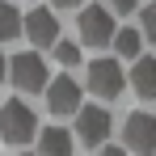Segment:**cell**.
Here are the masks:
<instances>
[{
    "instance_id": "3957f363",
    "label": "cell",
    "mask_w": 156,
    "mask_h": 156,
    "mask_svg": "<svg viewBox=\"0 0 156 156\" xmlns=\"http://www.w3.org/2000/svg\"><path fill=\"white\" fill-rule=\"evenodd\" d=\"M122 144L135 156H152L156 152V118L148 110H135L127 122H122Z\"/></svg>"
},
{
    "instance_id": "2e32d148",
    "label": "cell",
    "mask_w": 156,
    "mask_h": 156,
    "mask_svg": "<svg viewBox=\"0 0 156 156\" xmlns=\"http://www.w3.org/2000/svg\"><path fill=\"white\" fill-rule=\"evenodd\" d=\"M101 156H127V148H122V144H105V152Z\"/></svg>"
},
{
    "instance_id": "5bb4252c",
    "label": "cell",
    "mask_w": 156,
    "mask_h": 156,
    "mask_svg": "<svg viewBox=\"0 0 156 156\" xmlns=\"http://www.w3.org/2000/svg\"><path fill=\"white\" fill-rule=\"evenodd\" d=\"M144 30L156 34V4H144Z\"/></svg>"
},
{
    "instance_id": "4fadbf2b",
    "label": "cell",
    "mask_w": 156,
    "mask_h": 156,
    "mask_svg": "<svg viewBox=\"0 0 156 156\" xmlns=\"http://www.w3.org/2000/svg\"><path fill=\"white\" fill-rule=\"evenodd\" d=\"M51 51H55V59H59L63 68H76V63H80V47H76V42H68V38H59Z\"/></svg>"
},
{
    "instance_id": "7c38bea8",
    "label": "cell",
    "mask_w": 156,
    "mask_h": 156,
    "mask_svg": "<svg viewBox=\"0 0 156 156\" xmlns=\"http://www.w3.org/2000/svg\"><path fill=\"white\" fill-rule=\"evenodd\" d=\"M17 34H21V13H17L9 0H0V42L17 38Z\"/></svg>"
},
{
    "instance_id": "277c9868",
    "label": "cell",
    "mask_w": 156,
    "mask_h": 156,
    "mask_svg": "<svg viewBox=\"0 0 156 156\" xmlns=\"http://www.w3.org/2000/svg\"><path fill=\"white\" fill-rule=\"evenodd\" d=\"M114 13L105 9V4H89L84 13H80V38L89 42V47H110V38H114Z\"/></svg>"
},
{
    "instance_id": "7a4b0ae2",
    "label": "cell",
    "mask_w": 156,
    "mask_h": 156,
    "mask_svg": "<svg viewBox=\"0 0 156 156\" xmlns=\"http://www.w3.org/2000/svg\"><path fill=\"white\" fill-rule=\"evenodd\" d=\"M4 80L17 84L21 93H42L47 80H51V72H47V59H42L38 51H26V55H13V59H9Z\"/></svg>"
},
{
    "instance_id": "30bf717a",
    "label": "cell",
    "mask_w": 156,
    "mask_h": 156,
    "mask_svg": "<svg viewBox=\"0 0 156 156\" xmlns=\"http://www.w3.org/2000/svg\"><path fill=\"white\" fill-rule=\"evenodd\" d=\"M131 84H135L139 97H156V59H152V55H139V59H135Z\"/></svg>"
},
{
    "instance_id": "e0dca14e",
    "label": "cell",
    "mask_w": 156,
    "mask_h": 156,
    "mask_svg": "<svg viewBox=\"0 0 156 156\" xmlns=\"http://www.w3.org/2000/svg\"><path fill=\"white\" fill-rule=\"evenodd\" d=\"M51 4H55V9H76L80 0H51ZM55 9H51V13H55Z\"/></svg>"
},
{
    "instance_id": "d6986e66",
    "label": "cell",
    "mask_w": 156,
    "mask_h": 156,
    "mask_svg": "<svg viewBox=\"0 0 156 156\" xmlns=\"http://www.w3.org/2000/svg\"><path fill=\"white\" fill-rule=\"evenodd\" d=\"M17 156H30V152H17Z\"/></svg>"
},
{
    "instance_id": "6da1fadb",
    "label": "cell",
    "mask_w": 156,
    "mask_h": 156,
    "mask_svg": "<svg viewBox=\"0 0 156 156\" xmlns=\"http://www.w3.org/2000/svg\"><path fill=\"white\" fill-rule=\"evenodd\" d=\"M0 135L9 144H17V148H26L30 139L38 135V118H34V110L21 97H9V101L0 105Z\"/></svg>"
},
{
    "instance_id": "5b68a950",
    "label": "cell",
    "mask_w": 156,
    "mask_h": 156,
    "mask_svg": "<svg viewBox=\"0 0 156 156\" xmlns=\"http://www.w3.org/2000/svg\"><path fill=\"white\" fill-rule=\"evenodd\" d=\"M72 118H76V139L80 144H105L110 139V110L105 105H80Z\"/></svg>"
},
{
    "instance_id": "8992f818",
    "label": "cell",
    "mask_w": 156,
    "mask_h": 156,
    "mask_svg": "<svg viewBox=\"0 0 156 156\" xmlns=\"http://www.w3.org/2000/svg\"><path fill=\"white\" fill-rule=\"evenodd\" d=\"M89 89L97 93V97H118L122 93V63L118 59H93L89 63Z\"/></svg>"
},
{
    "instance_id": "9c48e42d",
    "label": "cell",
    "mask_w": 156,
    "mask_h": 156,
    "mask_svg": "<svg viewBox=\"0 0 156 156\" xmlns=\"http://www.w3.org/2000/svg\"><path fill=\"white\" fill-rule=\"evenodd\" d=\"M34 139H38V156H72V131L63 127H42Z\"/></svg>"
},
{
    "instance_id": "52a82bcc",
    "label": "cell",
    "mask_w": 156,
    "mask_h": 156,
    "mask_svg": "<svg viewBox=\"0 0 156 156\" xmlns=\"http://www.w3.org/2000/svg\"><path fill=\"white\" fill-rule=\"evenodd\" d=\"M42 93H47V110L55 118L80 110V80H72V76H55V84H47Z\"/></svg>"
},
{
    "instance_id": "ba28073f",
    "label": "cell",
    "mask_w": 156,
    "mask_h": 156,
    "mask_svg": "<svg viewBox=\"0 0 156 156\" xmlns=\"http://www.w3.org/2000/svg\"><path fill=\"white\" fill-rule=\"evenodd\" d=\"M21 30H26V38L34 42V47H55V42H59V17H55L51 9H34V13H26Z\"/></svg>"
},
{
    "instance_id": "8fae6325",
    "label": "cell",
    "mask_w": 156,
    "mask_h": 156,
    "mask_svg": "<svg viewBox=\"0 0 156 156\" xmlns=\"http://www.w3.org/2000/svg\"><path fill=\"white\" fill-rule=\"evenodd\" d=\"M114 51L122 55V59H139V51H144V34L139 30H114Z\"/></svg>"
},
{
    "instance_id": "9a60e30c",
    "label": "cell",
    "mask_w": 156,
    "mask_h": 156,
    "mask_svg": "<svg viewBox=\"0 0 156 156\" xmlns=\"http://www.w3.org/2000/svg\"><path fill=\"white\" fill-rule=\"evenodd\" d=\"M110 9L114 13H131V9H139V0H110Z\"/></svg>"
},
{
    "instance_id": "ac0fdd59",
    "label": "cell",
    "mask_w": 156,
    "mask_h": 156,
    "mask_svg": "<svg viewBox=\"0 0 156 156\" xmlns=\"http://www.w3.org/2000/svg\"><path fill=\"white\" fill-rule=\"evenodd\" d=\"M4 68H9V59H4V55H0V80H4Z\"/></svg>"
}]
</instances>
